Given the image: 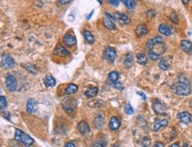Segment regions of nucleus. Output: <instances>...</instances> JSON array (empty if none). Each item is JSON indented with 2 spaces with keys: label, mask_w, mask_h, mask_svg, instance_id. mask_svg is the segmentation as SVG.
<instances>
[{
  "label": "nucleus",
  "mask_w": 192,
  "mask_h": 147,
  "mask_svg": "<svg viewBox=\"0 0 192 147\" xmlns=\"http://www.w3.org/2000/svg\"><path fill=\"white\" fill-rule=\"evenodd\" d=\"M175 93L179 96H188L191 92L189 82L184 76H180V81L175 84Z\"/></svg>",
  "instance_id": "obj_1"
},
{
  "label": "nucleus",
  "mask_w": 192,
  "mask_h": 147,
  "mask_svg": "<svg viewBox=\"0 0 192 147\" xmlns=\"http://www.w3.org/2000/svg\"><path fill=\"white\" fill-rule=\"evenodd\" d=\"M166 50L167 45L164 42L158 43L149 50V58L152 60H157L161 57V55L166 51Z\"/></svg>",
  "instance_id": "obj_2"
},
{
  "label": "nucleus",
  "mask_w": 192,
  "mask_h": 147,
  "mask_svg": "<svg viewBox=\"0 0 192 147\" xmlns=\"http://www.w3.org/2000/svg\"><path fill=\"white\" fill-rule=\"evenodd\" d=\"M6 85L9 91H15L17 90V81L13 75L8 74L6 77Z\"/></svg>",
  "instance_id": "obj_3"
},
{
  "label": "nucleus",
  "mask_w": 192,
  "mask_h": 147,
  "mask_svg": "<svg viewBox=\"0 0 192 147\" xmlns=\"http://www.w3.org/2000/svg\"><path fill=\"white\" fill-rule=\"evenodd\" d=\"M15 61L13 58L8 54H2L1 56V66L5 69H9L14 67Z\"/></svg>",
  "instance_id": "obj_4"
},
{
  "label": "nucleus",
  "mask_w": 192,
  "mask_h": 147,
  "mask_svg": "<svg viewBox=\"0 0 192 147\" xmlns=\"http://www.w3.org/2000/svg\"><path fill=\"white\" fill-rule=\"evenodd\" d=\"M62 106H63V108L65 109V111L68 113H71L76 106V101H75V99L69 98L67 99H64Z\"/></svg>",
  "instance_id": "obj_5"
},
{
  "label": "nucleus",
  "mask_w": 192,
  "mask_h": 147,
  "mask_svg": "<svg viewBox=\"0 0 192 147\" xmlns=\"http://www.w3.org/2000/svg\"><path fill=\"white\" fill-rule=\"evenodd\" d=\"M152 108L153 111L157 114H166L167 113V108L166 106L158 99H155L152 104Z\"/></svg>",
  "instance_id": "obj_6"
},
{
  "label": "nucleus",
  "mask_w": 192,
  "mask_h": 147,
  "mask_svg": "<svg viewBox=\"0 0 192 147\" xmlns=\"http://www.w3.org/2000/svg\"><path fill=\"white\" fill-rule=\"evenodd\" d=\"M116 56H117V53H116V51L115 49L112 48V47H106L104 51V57L106 60L108 61H111V62H113L114 60L116 58Z\"/></svg>",
  "instance_id": "obj_7"
},
{
  "label": "nucleus",
  "mask_w": 192,
  "mask_h": 147,
  "mask_svg": "<svg viewBox=\"0 0 192 147\" xmlns=\"http://www.w3.org/2000/svg\"><path fill=\"white\" fill-rule=\"evenodd\" d=\"M158 31L160 34L168 37V36H171L174 33V28L169 25L162 23V24H160L158 26Z\"/></svg>",
  "instance_id": "obj_8"
},
{
  "label": "nucleus",
  "mask_w": 192,
  "mask_h": 147,
  "mask_svg": "<svg viewBox=\"0 0 192 147\" xmlns=\"http://www.w3.org/2000/svg\"><path fill=\"white\" fill-rule=\"evenodd\" d=\"M114 18H115V20H118V22H120L122 25H127V24L130 23V19L129 18V16L124 14V13H116L114 14Z\"/></svg>",
  "instance_id": "obj_9"
},
{
  "label": "nucleus",
  "mask_w": 192,
  "mask_h": 147,
  "mask_svg": "<svg viewBox=\"0 0 192 147\" xmlns=\"http://www.w3.org/2000/svg\"><path fill=\"white\" fill-rule=\"evenodd\" d=\"M63 43L65 44L67 46H68V47H72L73 45L75 44L76 39H75V37L73 35H71L69 33H67L65 36L63 37Z\"/></svg>",
  "instance_id": "obj_10"
},
{
  "label": "nucleus",
  "mask_w": 192,
  "mask_h": 147,
  "mask_svg": "<svg viewBox=\"0 0 192 147\" xmlns=\"http://www.w3.org/2000/svg\"><path fill=\"white\" fill-rule=\"evenodd\" d=\"M177 117L181 121V122H182L184 124H188L191 122V114L188 112H181V113H178Z\"/></svg>",
  "instance_id": "obj_11"
},
{
  "label": "nucleus",
  "mask_w": 192,
  "mask_h": 147,
  "mask_svg": "<svg viewBox=\"0 0 192 147\" xmlns=\"http://www.w3.org/2000/svg\"><path fill=\"white\" fill-rule=\"evenodd\" d=\"M53 53L60 57H67V56H69L70 54L69 51H68L65 47H63L61 45H57V47L53 51Z\"/></svg>",
  "instance_id": "obj_12"
},
{
  "label": "nucleus",
  "mask_w": 192,
  "mask_h": 147,
  "mask_svg": "<svg viewBox=\"0 0 192 147\" xmlns=\"http://www.w3.org/2000/svg\"><path fill=\"white\" fill-rule=\"evenodd\" d=\"M120 121L119 118L117 117L113 116L111 118L110 122H109V128L111 130H113V131H116L120 129Z\"/></svg>",
  "instance_id": "obj_13"
},
{
  "label": "nucleus",
  "mask_w": 192,
  "mask_h": 147,
  "mask_svg": "<svg viewBox=\"0 0 192 147\" xmlns=\"http://www.w3.org/2000/svg\"><path fill=\"white\" fill-rule=\"evenodd\" d=\"M168 125V121L166 119H159V120H156V122L153 124V130L154 131H158L161 128L167 127Z\"/></svg>",
  "instance_id": "obj_14"
},
{
  "label": "nucleus",
  "mask_w": 192,
  "mask_h": 147,
  "mask_svg": "<svg viewBox=\"0 0 192 147\" xmlns=\"http://www.w3.org/2000/svg\"><path fill=\"white\" fill-rule=\"evenodd\" d=\"M37 110V102L32 99V98H29L27 102V113H36Z\"/></svg>",
  "instance_id": "obj_15"
},
{
  "label": "nucleus",
  "mask_w": 192,
  "mask_h": 147,
  "mask_svg": "<svg viewBox=\"0 0 192 147\" xmlns=\"http://www.w3.org/2000/svg\"><path fill=\"white\" fill-rule=\"evenodd\" d=\"M94 126L96 129H102L105 126V119L100 114H98L94 119Z\"/></svg>",
  "instance_id": "obj_16"
},
{
  "label": "nucleus",
  "mask_w": 192,
  "mask_h": 147,
  "mask_svg": "<svg viewBox=\"0 0 192 147\" xmlns=\"http://www.w3.org/2000/svg\"><path fill=\"white\" fill-rule=\"evenodd\" d=\"M77 128H78V130H79L82 134H83V135H85V134H87V133H89V132L90 131L89 125L85 121L80 122L78 123Z\"/></svg>",
  "instance_id": "obj_17"
},
{
  "label": "nucleus",
  "mask_w": 192,
  "mask_h": 147,
  "mask_svg": "<svg viewBox=\"0 0 192 147\" xmlns=\"http://www.w3.org/2000/svg\"><path fill=\"white\" fill-rule=\"evenodd\" d=\"M161 42H163V38L160 36H157L155 37H152L150 40H148V42L146 43V48L148 50H150L154 44H156L158 43H161Z\"/></svg>",
  "instance_id": "obj_18"
},
{
  "label": "nucleus",
  "mask_w": 192,
  "mask_h": 147,
  "mask_svg": "<svg viewBox=\"0 0 192 147\" xmlns=\"http://www.w3.org/2000/svg\"><path fill=\"white\" fill-rule=\"evenodd\" d=\"M133 63H134V56H133V54H132L131 52L126 54L125 60H124V65H125V67L127 68H129L132 67Z\"/></svg>",
  "instance_id": "obj_19"
},
{
  "label": "nucleus",
  "mask_w": 192,
  "mask_h": 147,
  "mask_svg": "<svg viewBox=\"0 0 192 147\" xmlns=\"http://www.w3.org/2000/svg\"><path fill=\"white\" fill-rule=\"evenodd\" d=\"M98 93V89L97 87H90L84 92V95L89 98H92L97 96Z\"/></svg>",
  "instance_id": "obj_20"
},
{
  "label": "nucleus",
  "mask_w": 192,
  "mask_h": 147,
  "mask_svg": "<svg viewBox=\"0 0 192 147\" xmlns=\"http://www.w3.org/2000/svg\"><path fill=\"white\" fill-rule=\"evenodd\" d=\"M20 142H21L26 147L31 146L32 144H33V143H34V141H33V139H32V137H31L30 136H28L27 134H25V133L22 135V137H21Z\"/></svg>",
  "instance_id": "obj_21"
},
{
  "label": "nucleus",
  "mask_w": 192,
  "mask_h": 147,
  "mask_svg": "<svg viewBox=\"0 0 192 147\" xmlns=\"http://www.w3.org/2000/svg\"><path fill=\"white\" fill-rule=\"evenodd\" d=\"M181 48L185 52H190L192 51V43L188 40H182L181 42Z\"/></svg>",
  "instance_id": "obj_22"
},
{
  "label": "nucleus",
  "mask_w": 192,
  "mask_h": 147,
  "mask_svg": "<svg viewBox=\"0 0 192 147\" xmlns=\"http://www.w3.org/2000/svg\"><path fill=\"white\" fill-rule=\"evenodd\" d=\"M136 60L137 62L140 64V65H143V66H145L148 62V58L147 56L143 53V52H139L136 54Z\"/></svg>",
  "instance_id": "obj_23"
},
{
  "label": "nucleus",
  "mask_w": 192,
  "mask_h": 147,
  "mask_svg": "<svg viewBox=\"0 0 192 147\" xmlns=\"http://www.w3.org/2000/svg\"><path fill=\"white\" fill-rule=\"evenodd\" d=\"M44 83L46 87H54L56 85V80L51 75H48L44 77Z\"/></svg>",
  "instance_id": "obj_24"
},
{
  "label": "nucleus",
  "mask_w": 192,
  "mask_h": 147,
  "mask_svg": "<svg viewBox=\"0 0 192 147\" xmlns=\"http://www.w3.org/2000/svg\"><path fill=\"white\" fill-rule=\"evenodd\" d=\"M148 31H149V30H148V27H147L145 25H143V24H140V25H138L137 27H136V34H137L139 37L146 35V34L148 33Z\"/></svg>",
  "instance_id": "obj_25"
},
{
  "label": "nucleus",
  "mask_w": 192,
  "mask_h": 147,
  "mask_svg": "<svg viewBox=\"0 0 192 147\" xmlns=\"http://www.w3.org/2000/svg\"><path fill=\"white\" fill-rule=\"evenodd\" d=\"M78 91V86L76 84L74 83H70L65 90V93L67 95H70V94H74Z\"/></svg>",
  "instance_id": "obj_26"
},
{
  "label": "nucleus",
  "mask_w": 192,
  "mask_h": 147,
  "mask_svg": "<svg viewBox=\"0 0 192 147\" xmlns=\"http://www.w3.org/2000/svg\"><path fill=\"white\" fill-rule=\"evenodd\" d=\"M83 36H84V38L86 39V41H87L89 44H92L94 43L95 39H94L93 35H92L89 30H87V29H84V30H83Z\"/></svg>",
  "instance_id": "obj_27"
},
{
  "label": "nucleus",
  "mask_w": 192,
  "mask_h": 147,
  "mask_svg": "<svg viewBox=\"0 0 192 147\" xmlns=\"http://www.w3.org/2000/svg\"><path fill=\"white\" fill-rule=\"evenodd\" d=\"M104 25L106 28L110 29V30H113V29H115V24H114L113 20L111 19L105 18L104 20Z\"/></svg>",
  "instance_id": "obj_28"
},
{
  "label": "nucleus",
  "mask_w": 192,
  "mask_h": 147,
  "mask_svg": "<svg viewBox=\"0 0 192 147\" xmlns=\"http://www.w3.org/2000/svg\"><path fill=\"white\" fill-rule=\"evenodd\" d=\"M127 9H133L136 6V0H120Z\"/></svg>",
  "instance_id": "obj_29"
},
{
  "label": "nucleus",
  "mask_w": 192,
  "mask_h": 147,
  "mask_svg": "<svg viewBox=\"0 0 192 147\" xmlns=\"http://www.w3.org/2000/svg\"><path fill=\"white\" fill-rule=\"evenodd\" d=\"M108 77H109L110 82L113 84L114 82H118L119 77H120V75H119L118 72H116V71H113V72H110V73H109V76H108Z\"/></svg>",
  "instance_id": "obj_30"
},
{
  "label": "nucleus",
  "mask_w": 192,
  "mask_h": 147,
  "mask_svg": "<svg viewBox=\"0 0 192 147\" xmlns=\"http://www.w3.org/2000/svg\"><path fill=\"white\" fill-rule=\"evenodd\" d=\"M22 68H25V69H26L27 71H28L29 73L34 74V75H36L37 72L36 67L33 66V65H31V64H23V65H22Z\"/></svg>",
  "instance_id": "obj_31"
},
{
  "label": "nucleus",
  "mask_w": 192,
  "mask_h": 147,
  "mask_svg": "<svg viewBox=\"0 0 192 147\" xmlns=\"http://www.w3.org/2000/svg\"><path fill=\"white\" fill-rule=\"evenodd\" d=\"M158 66H159V68H160L164 71H166V70H167L169 68V65L167 64V61L166 58H162V60H160V62H159Z\"/></svg>",
  "instance_id": "obj_32"
},
{
  "label": "nucleus",
  "mask_w": 192,
  "mask_h": 147,
  "mask_svg": "<svg viewBox=\"0 0 192 147\" xmlns=\"http://www.w3.org/2000/svg\"><path fill=\"white\" fill-rule=\"evenodd\" d=\"M150 144H151V139L147 136L143 137L140 141V147H149Z\"/></svg>",
  "instance_id": "obj_33"
},
{
  "label": "nucleus",
  "mask_w": 192,
  "mask_h": 147,
  "mask_svg": "<svg viewBox=\"0 0 192 147\" xmlns=\"http://www.w3.org/2000/svg\"><path fill=\"white\" fill-rule=\"evenodd\" d=\"M23 134H24V132H23L22 130L17 129L15 130V135H14V139H15V141H17V142H20Z\"/></svg>",
  "instance_id": "obj_34"
},
{
  "label": "nucleus",
  "mask_w": 192,
  "mask_h": 147,
  "mask_svg": "<svg viewBox=\"0 0 192 147\" xmlns=\"http://www.w3.org/2000/svg\"><path fill=\"white\" fill-rule=\"evenodd\" d=\"M0 107H1V110H5L7 107V101L6 98L4 96L0 97Z\"/></svg>",
  "instance_id": "obj_35"
},
{
  "label": "nucleus",
  "mask_w": 192,
  "mask_h": 147,
  "mask_svg": "<svg viewBox=\"0 0 192 147\" xmlns=\"http://www.w3.org/2000/svg\"><path fill=\"white\" fill-rule=\"evenodd\" d=\"M105 142H104L103 140H98L95 143H93L92 147H105Z\"/></svg>",
  "instance_id": "obj_36"
},
{
  "label": "nucleus",
  "mask_w": 192,
  "mask_h": 147,
  "mask_svg": "<svg viewBox=\"0 0 192 147\" xmlns=\"http://www.w3.org/2000/svg\"><path fill=\"white\" fill-rule=\"evenodd\" d=\"M125 113H126L127 114H129V115H132V114L134 113V109H133V107H132L129 104H127V105L125 106Z\"/></svg>",
  "instance_id": "obj_37"
},
{
  "label": "nucleus",
  "mask_w": 192,
  "mask_h": 147,
  "mask_svg": "<svg viewBox=\"0 0 192 147\" xmlns=\"http://www.w3.org/2000/svg\"><path fill=\"white\" fill-rule=\"evenodd\" d=\"M89 106H91V107L99 106H101V101H99V100H92L89 103Z\"/></svg>",
  "instance_id": "obj_38"
},
{
  "label": "nucleus",
  "mask_w": 192,
  "mask_h": 147,
  "mask_svg": "<svg viewBox=\"0 0 192 147\" xmlns=\"http://www.w3.org/2000/svg\"><path fill=\"white\" fill-rule=\"evenodd\" d=\"M169 19L171 20V21H173L174 23H178L179 22V20H178V17H177V15L174 13H172L170 15H169Z\"/></svg>",
  "instance_id": "obj_39"
},
{
  "label": "nucleus",
  "mask_w": 192,
  "mask_h": 147,
  "mask_svg": "<svg viewBox=\"0 0 192 147\" xmlns=\"http://www.w3.org/2000/svg\"><path fill=\"white\" fill-rule=\"evenodd\" d=\"M113 87L115 88V89H117V90H120V91H122V90L124 89V86H123V84H122L121 82H120L119 81L113 83Z\"/></svg>",
  "instance_id": "obj_40"
},
{
  "label": "nucleus",
  "mask_w": 192,
  "mask_h": 147,
  "mask_svg": "<svg viewBox=\"0 0 192 147\" xmlns=\"http://www.w3.org/2000/svg\"><path fill=\"white\" fill-rule=\"evenodd\" d=\"M107 2L113 6H119L120 0H107Z\"/></svg>",
  "instance_id": "obj_41"
},
{
  "label": "nucleus",
  "mask_w": 192,
  "mask_h": 147,
  "mask_svg": "<svg viewBox=\"0 0 192 147\" xmlns=\"http://www.w3.org/2000/svg\"><path fill=\"white\" fill-rule=\"evenodd\" d=\"M58 1L60 5H68L72 1V0H58Z\"/></svg>",
  "instance_id": "obj_42"
},
{
  "label": "nucleus",
  "mask_w": 192,
  "mask_h": 147,
  "mask_svg": "<svg viewBox=\"0 0 192 147\" xmlns=\"http://www.w3.org/2000/svg\"><path fill=\"white\" fill-rule=\"evenodd\" d=\"M155 14H156V13H155L153 10H149V11L147 12V15H149L150 17H154Z\"/></svg>",
  "instance_id": "obj_43"
},
{
  "label": "nucleus",
  "mask_w": 192,
  "mask_h": 147,
  "mask_svg": "<svg viewBox=\"0 0 192 147\" xmlns=\"http://www.w3.org/2000/svg\"><path fill=\"white\" fill-rule=\"evenodd\" d=\"M165 145H164V143H162V142H157L154 145H153V147H164Z\"/></svg>",
  "instance_id": "obj_44"
},
{
  "label": "nucleus",
  "mask_w": 192,
  "mask_h": 147,
  "mask_svg": "<svg viewBox=\"0 0 192 147\" xmlns=\"http://www.w3.org/2000/svg\"><path fill=\"white\" fill-rule=\"evenodd\" d=\"M64 147H75V145L74 143H72V142H68V143H67L65 144V146H64Z\"/></svg>",
  "instance_id": "obj_45"
},
{
  "label": "nucleus",
  "mask_w": 192,
  "mask_h": 147,
  "mask_svg": "<svg viewBox=\"0 0 192 147\" xmlns=\"http://www.w3.org/2000/svg\"><path fill=\"white\" fill-rule=\"evenodd\" d=\"M137 94H139V95H140V96H141V97H142V98H143L144 100L146 99V97H145V95H144V94H143V92H137Z\"/></svg>",
  "instance_id": "obj_46"
},
{
  "label": "nucleus",
  "mask_w": 192,
  "mask_h": 147,
  "mask_svg": "<svg viewBox=\"0 0 192 147\" xmlns=\"http://www.w3.org/2000/svg\"><path fill=\"white\" fill-rule=\"evenodd\" d=\"M169 147H180V146H179V143H174L171 144Z\"/></svg>",
  "instance_id": "obj_47"
},
{
  "label": "nucleus",
  "mask_w": 192,
  "mask_h": 147,
  "mask_svg": "<svg viewBox=\"0 0 192 147\" xmlns=\"http://www.w3.org/2000/svg\"><path fill=\"white\" fill-rule=\"evenodd\" d=\"M181 2L185 5H188L189 3V0H181Z\"/></svg>",
  "instance_id": "obj_48"
},
{
  "label": "nucleus",
  "mask_w": 192,
  "mask_h": 147,
  "mask_svg": "<svg viewBox=\"0 0 192 147\" xmlns=\"http://www.w3.org/2000/svg\"><path fill=\"white\" fill-rule=\"evenodd\" d=\"M93 13H94V11H92V12H91V13H90L89 15H88V16H87V20H89V19L91 18V16H92V14H93Z\"/></svg>",
  "instance_id": "obj_49"
},
{
  "label": "nucleus",
  "mask_w": 192,
  "mask_h": 147,
  "mask_svg": "<svg viewBox=\"0 0 192 147\" xmlns=\"http://www.w3.org/2000/svg\"><path fill=\"white\" fill-rule=\"evenodd\" d=\"M97 1H98V3H99L100 5H102V4H103V0H97Z\"/></svg>",
  "instance_id": "obj_50"
},
{
  "label": "nucleus",
  "mask_w": 192,
  "mask_h": 147,
  "mask_svg": "<svg viewBox=\"0 0 192 147\" xmlns=\"http://www.w3.org/2000/svg\"><path fill=\"white\" fill-rule=\"evenodd\" d=\"M8 114H9V113H4L3 115H8ZM5 117H6V118L7 120H9V118H8V116H5Z\"/></svg>",
  "instance_id": "obj_51"
},
{
  "label": "nucleus",
  "mask_w": 192,
  "mask_h": 147,
  "mask_svg": "<svg viewBox=\"0 0 192 147\" xmlns=\"http://www.w3.org/2000/svg\"><path fill=\"white\" fill-rule=\"evenodd\" d=\"M113 147H118L117 145H114V146H113Z\"/></svg>",
  "instance_id": "obj_52"
}]
</instances>
